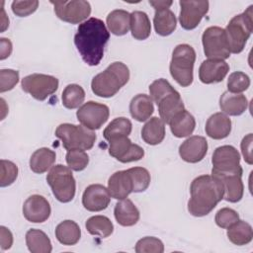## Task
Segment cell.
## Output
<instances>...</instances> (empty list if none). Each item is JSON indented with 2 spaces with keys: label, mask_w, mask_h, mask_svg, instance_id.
<instances>
[{
  "label": "cell",
  "mask_w": 253,
  "mask_h": 253,
  "mask_svg": "<svg viewBox=\"0 0 253 253\" xmlns=\"http://www.w3.org/2000/svg\"><path fill=\"white\" fill-rule=\"evenodd\" d=\"M141 137L147 144L157 145L165 137V123L158 117H152L141 129Z\"/></svg>",
  "instance_id": "cell-27"
},
{
  "label": "cell",
  "mask_w": 253,
  "mask_h": 253,
  "mask_svg": "<svg viewBox=\"0 0 253 253\" xmlns=\"http://www.w3.org/2000/svg\"><path fill=\"white\" fill-rule=\"evenodd\" d=\"M248 107L247 98L243 94H235L225 91L219 98V108L223 114L240 116Z\"/></svg>",
  "instance_id": "cell-23"
},
{
  "label": "cell",
  "mask_w": 253,
  "mask_h": 253,
  "mask_svg": "<svg viewBox=\"0 0 253 253\" xmlns=\"http://www.w3.org/2000/svg\"><path fill=\"white\" fill-rule=\"evenodd\" d=\"M54 7L55 15L63 22L81 24L91 14V5L84 0L50 1Z\"/></svg>",
  "instance_id": "cell-10"
},
{
  "label": "cell",
  "mask_w": 253,
  "mask_h": 253,
  "mask_svg": "<svg viewBox=\"0 0 253 253\" xmlns=\"http://www.w3.org/2000/svg\"><path fill=\"white\" fill-rule=\"evenodd\" d=\"M46 182L50 186L53 196L61 203H68L73 200L76 191V182L69 167L62 164L50 168Z\"/></svg>",
  "instance_id": "cell-7"
},
{
  "label": "cell",
  "mask_w": 253,
  "mask_h": 253,
  "mask_svg": "<svg viewBox=\"0 0 253 253\" xmlns=\"http://www.w3.org/2000/svg\"><path fill=\"white\" fill-rule=\"evenodd\" d=\"M179 3L181 6L179 22L181 27L188 31L197 28L209 11V1L181 0Z\"/></svg>",
  "instance_id": "cell-14"
},
{
  "label": "cell",
  "mask_w": 253,
  "mask_h": 253,
  "mask_svg": "<svg viewBox=\"0 0 253 253\" xmlns=\"http://www.w3.org/2000/svg\"><path fill=\"white\" fill-rule=\"evenodd\" d=\"M0 169H1V175H0L1 187L10 186L16 181L18 177V167L14 162L10 160L1 159Z\"/></svg>",
  "instance_id": "cell-43"
},
{
  "label": "cell",
  "mask_w": 253,
  "mask_h": 253,
  "mask_svg": "<svg viewBox=\"0 0 253 253\" xmlns=\"http://www.w3.org/2000/svg\"><path fill=\"white\" fill-rule=\"evenodd\" d=\"M109 154L122 163H128L140 160L144 156V150L125 136L109 141Z\"/></svg>",
  "instance_id": "cell-13"
},
{
  "label": "cell",
  "mask_w": 253,
  "mask_h": 253,
  "mask_svg": "<svg viewBox=\"0 0 253 253\" xmlns=\"http://www.w3.org/2000/svg\"><path fill=\"white\" fill-rule=\"evenodd\" d=\"M253 6H249L243 13L234 16L227 24L225 36L231 53H240L250 38L253 30Z\"/></svg>",
  "instance_id": "cell-4"
},
{
  "label": "cell",
  "mask_w": 253,
  "mask_h": 253,
  "mask_svg": "<svg viewBox=\"0 0 253 253\" xmlns=\"http://www.w3.org/2000/svg\"><path fill=\"white\" fill-rule=\"evenodd\" d=\"M56 154L53 150L47 147H42L37 149L30 158V168L37 174L46 172L52 167L55 162Z\"/></svg>",
  "instance_id": "cell-28"
},
{
  "label": "cell",
  "mask_w": 253,
  "mask_h": 253,
  "mask_svg": "<svg viewBox=\"0 0 253 253\" xmlns=\"http://www.w3.org/2000/svg\"><path fill=\"white\" fill-rule=\"evenodd\" d=\"M177 92L173 86L163 78L157 79L153 81L150 86H149V93H150V98L152 99L153 102L156 103V105L167 95L172 94Z\"/></svg>",
  "instance_id": "cell-39"
},
{
  "label": "cell",
  "mask_w": 253,
  "mask_h": 253,
  "mask_svg": "<svg viewBox=\"0 0 253 253\" xmlns=\"http://www.w3.org/2000/svg\"><path fill=\"white\" fill-rule=\"evenodd\" d=\"M110 196L116 200L126 199L132 192V182L127 170L115 172L108 181Z\"/></svg>",
  "instance_id": "cell-20"
},
{
  "label": "cell",
  "mask_w": 253,
  "mask_h": 253,
  "mask_svg": "<svg viewBox=\"0 0 253 253\" xmlns=\"http://www.w3.org/2000/svg\"><path fill=\"white\" fill-rule=\"evenodd\" d=\"M195 61L196 51L190 44L182 43L174 48L169 69L171 76L180 86L188 87L193 83Z\"/></svg>",
  "instance_id": "cell-5"
},
{
  "label": "cell",
  "mask_w": 253,
  "mask_h": 253,
  "mask_svg": "<svg viewBox=\"0 0 253 253\" xmlns=\"http://www.w3.org/2000/svg\"><path fill=\"white\" fill-rule=\"evenodd\" d=\"M154 112L153 101L146 94L135 95L129 103L130 116L137 122L147 121Z\"/></svg>",
  "instance_id": "cell-25"
},
{
  "label": "cell",
  "mask_w": 253,
  "mask_h": 253,
  "mask_svg": "<svg viewBox=\"0 0 253 253\" xmlns=\"http://www.w3.org/2000/svg\"><path fill=\"white\" fill-rule=\"evenodd\" d=\"M39 7L38 0L32 1H13L11 8L13 13L18 17H27L33 14Z\"/></svg>",
  "instance_id": "cell-46"
},
{
  "label": "cell",
  "mask_w": 253,
  "mask_h": 253,
  "mask_svg": "<svg viewBox=\"0 0 253 253\" xmlns=\"http://www.w3.org/2000/svg\"><path fill=\"white\" fill-rule=\"evenodd\" d=\"M149 4L155 9V11L169 9L170 6L173 4L172 1H149Z\"/></svg>",
  "instance_id": "cell-50"
},
{
  "label": "cell",
  "mask_w": 253,
  "mask_h": 253,
  "mask_svg": "<svg viewBox=\"0 0 253 253\" xmlns=\"http://www.w3.org/2000/svg\"><path fill=\"white\" fill-rule=\"evenodd\" d=\"M2 8V16H1V32H4L8 27H9V19L6 17V14H5V11Z\"/></svg>",
  "instance_id": "cell-51"
},
{
  "label": "cell",
  "mask_w": 253,
  "mask_h": 253,
  "mask_svg": "<svg viewBox=\"0 0 253 253\" xmlns=\"http://www.w3.org/2000/svg\"><path fill=\"white\" fill-rule=\"evenodd\" d=\"M128 79L129 70L127 66L121 61H115L103 72L93 77L91 89L99 97L111 98L128 82Z\"/></svg>",
  "instance_id": "cell-3"
},
{
  "label": "cell",
  "mask_w": 253,
  "mask_h": 253,
  "mask_svg": "<svg viewBox=\"0 0 253 253\" xmlns=\"http://www.w3.org/2000/svg\"><path fill=\"white\" fill-rule=\"evenodd\" d=\"M226 234L231 243L242 246L252 241L253 229L248 222L238 219L235 223L227 228Z\"/></svg>",
  "instance_id": "cell-33"
},
{
  "label": "cell",
  "mask_w": 253,
  "mask_h": 253,
  "mask_svg": "<svg viewBox=\"0 0 253 253\" xmlns=\"http://www.w3.org/2000/svg\"><path fill=\"white\" fill-rule=\"evenodd\" d=\"M239 219V214L236 211L230 208L220 209L214 217L215 223L221 228H228Z\"/></svg>",
  "instance_id": "cell-44"
},
{
  "label": "cell",
  "mask_w": 253,
  "mask_h": 253,
  "mask_svg": "<svg viewBox=\"0 0 253 253\" xmlns=\"http://www.w3.org/2000/svg\"><path fill=\"white\" fill-rule=\"evenodd\" d=\"M111 202L108 189L101 184L89 185L82 195V205L89 211L106 210Z\"/></svg>",
  "instance_id": "cell-16"
},
{
  "label": "cell",
  "mask_w": 253,
  "mask_h": 253,
  "mask_svg": "<svg viewBox=\"0 0 253 253\" xmlns=\"http://www.w3.org/2000/svg\"><path fill=\"white\" fill-rule=\"evenodd\" d=\"M130 31L131 36L138 41L146 40L150 36L151 25L146 13L134 11L130 14Z\"/></svg>",
  "instance_id": "cell-34"
},
{
  "label": "cell",
  "mask_w": 253,
  "mask_h": 253,
  "mask_svg": "<svg viewBox=\"0 0 253 253\" xmlns=\"http://www.w3.org/2000/svg\"><path fill=\"white\" fill-rule=\"evenodd\" d=\"M19 82V71L13 69L0 70V92L12 90Z\"/></svg>",
  "instance_id": "cell-45"
},
{
  "label": "cell",
  "mask_w": 253,
  "mask_h": 253,
  "mask_svg": "<svg viewBox=\"0 0 253 253\" xmlns=\"http://www.w3.org/2000/svg\"><path fill=\"white\" fill-rule=\"evenodd\" d=\"M252 142H253V135L252 133H248L242 138L240 147L243 158L245 162L249 165H252L253 158H252Z\"/></svg>",
  "instance_id": "cell-47"
},
{
  "label": "cell",
  "mask_w": 253,
  "mask_h": 253,
  "mask_svg": "<svg viewBox=\"0 0 253 253\" xmlns=\"http://www.w3.org/2000/svg\"><path fill=\"white\" fill-rule=\"evenodd\" d=\"M109 40L110 33L105 23L94 17L79 24L74 36L77 50L83 61L90 66H96L101 62Z\"/></svg>",
  "instance_id": "cell-1"
},
{
  "label": "cell",
  "mask_w": 253,
  "mask_h": 253,
  "mask_svg": "<svg viewBox=\"0 0 253 253\" xmlns=\"http://www.w3.org/2000/svg\"><path fill=\"white\" fill-rule=\"evenodd\" d=\"M211 175L239 172L243 173L240 166V154L232 145H222L214 149L211 157Z\"/></svg>",
  "instance_id": "cell-11"
},
{
  "label": "cell",
  "mask_w": 253,
  "mask_h": 253,
  "mask_svg": "<svg viewBox=\"0 0 253 253\" xmlns=\"http://www.w3.org/2000/svg\"><path fill=\"white\" fill-rule=\"evenodd\" d=\"M85 99V91L78 84L67 85L61 96L62 104L67 109H76L82 105Z\"/></svg>",
  "instance_id": "cell-37"
},
{
  "label": "cell",
  "mask_w": 253,
  "mask_h": 253,
  "mask_svg": "<svg viewBox=\"0 0 253 253\" xmlns=\"http://www.w3.org/2000/svg\"><path fill=\"white\" fill-rule=\"evenodd\" d=\"M65 159L68 167L74 171L84 170L89 163L88 154L85 152V150L80 149L68 150Z\"/></svg>",
  "instance_id": "cell-41"
},
{
  "label": "cell",
  "mask_w": 253,
  "mask_h": 253,
  "mask_svg": "<svg viewBox=\"0 0 253 253\" xmlns=\"http://www.w3.org/2000/svg\"><path fill=\"white\" fill-rule=\"evenodd\" d=\"M109 116V107L94 101L83 104L76 112L77 120L81 125L92 130L99 129L108 121Z\"/></svg>",
  "instance_id": "cell-12"
},
{
  "label": "cell",
  "mask_w": 253,
  "mask_h": 253,
  "mask_svg": "<svg viewBox=\"0 0 253 253\" xmlns=\"http://www.w3.org/2000/svg\"><path fill=\"white\" fill-rule=\"evenodd\" d=\"M250 86V78L242 71L232 72L227 79V91L230 93L240 94Z\"/></svg>",
  "instance_id": "cell-40"
},
{
  "label": "cell",
  "mask_w": 253,
  "mask_h": 253,
  "mask_svg": "<svg viewBox=\"0 0 253 253\" xmlns=\"http://www.w3.org/2000/svg\"><path fill=\"white\" fill-rule=\"evenodd\" d=\"M131 122L125 117H119L114 119L104 129L103 135L106 140L111 141L119 137L128 136L131 132Z\"/></svg>",
  "instance_id": "cell-35"
},
{
  "label": "cell",
  "mask_w": 253,
  "mask_h": 253,
  "mask_svg": "<svg viewBox=\"0 0 253 253\" xmlns=\"http://www.w3.org/2000/svg\"><path fill=\"white\" fill-rule=\"evenodd\" d=\"M87 231L96 236L106 238L114 231L113 222L105 215H94L87 219L85 223Z\"/></svg>",
  "instance_id": "cell-36"
},
{
  "label": "cell",
  "mask_w": 253,
  "mask_h": 253,
  "mask_svg": "<svg viewBox=\"0 0 253 253\" xmlns=\"http://www.w3.org/2000/svg\"><path fill=\"white\" fill-rule=\"evenodd\" d=\"M204 52L209 59H226L230 56L224 29L216 26L209 27L202 36Z\"/></svg>",
  "instance_id": "cell-8"
},
{
  "label": "cell",
  "mask_w": 253,
  "mask_h": 253,
  "mask_svg": "<svg viewBox=\"0 0 253 253\" xmlns=\"http://www.w3.org/2000/svg\"><path fill=\"white\" fill-rule=\"evenodd\" d=\"M0 243L1 249L7 250L10 249L13 244V234L12 232L5 226H0Z\"/></svg>",
  "instance_id": "cell-48"
},
{
  "label": "cell",
  "mask_w": 253,
  "mask_h": 253,
  "mask_svg": "<svg viewBox=\"0 0 253 253\" xmlns=\"http://www.w3.org/2000/svg\"><path fill=\"white\" fill-rule=\"evenodd\" d=\"M208 152V141L204 136L193 135L179 146L180 157L189 163H198Z\"/></svg>",
  "instance_id": "cell-17"
},
{
  "label": "cell",
  "mask_w": 253,
  "mask_h": 253,
  "mask_svg": "<svg viewBox=\"0 0 253 253\" xmlns=\"http://www.w3.org/2000/svg\"><path fill=\"white\" fill-rule=\"evenodd\" d=\"M190 193L188 211L192 215L200 217L209 214L223 199L224 189L218 178L201 175L191 183Z\"/></svg>",
  "instance_id": "cell-2"
},
{
  "label": "cell",
  "mask_w": 253,
  "mask_h": 253,
  "mask_svg": "<svg viewBox=\"0 0 253 253\" xmlns=\"http://www.w3.org/2000/svg\"><path fill=\"white\" fill-rule=\"evenodd\" d=\"M26 244L32 253H50L52 250L50 239L40 229L32 228L27 231Z\"/></svg>",
  "instance_id": "cell-31"
},
{
  "label": "cell",
  "mask_w": 253,
  "mask_h": 253,
  "mask_svg": "<svg viewBox=\"0 0 253 253\" xmlns=\"http://www.w3.org/2000/svg\"><path fill=\"white\" fill-rule=\"evenodd\" d=\"M0 43H1V47H0V59L3 60L5 58H7L11 52H12V42L9 39L6 38H1L0 39Z\"/></svg>",
  "instance_id": "cell-49"
},
{
  "label": "cell",
  "mask_w": 253,
  "mask_h": 253,
  "mask_svg": "<svg viewBox=\"0 0 253 253\" xmlns=\"http://www.w3.org/2000/svg\"><path fill=\"white\" fill-rule=\"evenodd\" d=\"M171 132L176 137H186L193 133L196 127V120L187 110L176 115L168 124Z\"/></svg>",
  "instance_id": "cell-26"
},
{
  "label": "cell",
  "mask_w": 253,
  "mask_h": 253,
  "mask_svg": "<svg viewBox=\"0 0 253 253\" xmlns=\"http://www.w3.org/2000/svg\"><path fill=\"white\" fill-rule=\"evenodd\" d=\"M55 135L61 139L63 147L68 151L72 149L89 150L96 141V133L80 125L61 124L55 129Z\"/></svg>",
  "instance_id": "cell-6"
},
{
  "label": "cell",
  "mask_w": 253,
  "mask_h": 253,
  "mask_svg": "<svg viewBox=\"0 0 253 253\" xmlns=\"http://www.w3.org/2000/svg\"><path fill=\"white\" fill-rule=\"evenodd\" d=\"M229 71V65L222 59L204 60L199 68V78L205 84L221 82Z\"/></svg>",
  "instance_id": "cell-18"
},
{
  "label": "cell",
  "mask_w": 253,
  "mask_h": 253,
  "mask_svg": "<svg viewBox=\"0 0 253 253\" xmlns=\"http://www.w3.org/2000/svg\"><path fill=\"white\" fill-rule=\"evenodd\" d=\"M208 136L213 139H223L227 137L231 131V120L221 112L211 115L205 127Z\"/></svg>",
  "instance_id": "cell-21"
},
{
  "label": "cell",
  "mask_w": 253,
  "mask_h": 253,
  "mask_svg": "<svg viewBox=\"0 0 253 253\" xmlns=\"http://www.w3.org/2000/svg\"><path fill=\"white\" fill-rule=\"evenodd\" d=\"M132 182V192H144L150 184V174L147 169L143 167H132L127 169Z\"/></svg>",
  "instance_id": "cell-38"
},
{
  "label": "cell",
  "mask_w": 253,
  "mask_h": 253,
  "mask_svg": "<svg viewBox=\"0 0 253 253\" xmlns=\"http://www.w3.org/2000/svg\"><path fill=\"white\" fill-rule=\"evenodd\" d=\"M58 79L41 73L30 74L22 79V89L39 101H44L58 89Z\"/></svg>",
  "instance_id": "cell-9"
},
{
  "label": "cell",
  "mask_w": 253,
  "mask_h": 253,
  "mask_svg": "<svg viewBox=\"0 0 253 253\" xmlns=\"http://www.w3.org/2000/svg\"><path fill=\"white\" fill-rule=\"evenodd\" d=\"M242 174L239 172H231V173H222L212 175L218 178L224 189L223 199L230 203H237L239 202L244 193V185L242 182Z\"/></svg>",
  "instance_id": "cell-19"
},
{
  "label": "cell",
  "mask_w": 253,
  "mask_h": 253,
  "mask_svg": "<svg viewBox=\"0 0 253 253\" xmlns=\"http://www.w3.org/2000/svg\"><path fill=\"white\" fill-rule=\"evenodd\" d=\"M157 106L160 119L166 124H169L176 115L185 110L183 100L178 91L164 97Z\"/></svg>",
  "instance_id": "cell-24"
},
{
  "label": "cell",
  "mask_w": 253,
  "mask_h": 253,
  "mask_svg": "<svg viewBox=\"0 0 253 253\" xmlns=\"http://www.w3.org/2000/svg\"><path fill=\"white\" fill-rule=\"evenodd\" d=\"M109 31L116 36L126 35L130 28V14L123 9H117L109 13L106 19Z\"/></svg>",
  "instance_id": "cell-30"
},
{
  "label": "cell",
  "mask_w": 253,
  "mask_h": 253,
  "mask_svg": "<svg viewBox=\"0 0 253 253\" xmlns=\"http://www.w3.org/2000/svg\"><path fill=\"white\" fill-rule=\"evenodd\" d=\"M163 242L153 236H146L139 239L135 244L136 253H163Z\"/></svg>",
  "instance_id": "cell-42"
},
{
  "label": "cell",
  "mask_w": 253,
  "mask_h": 253,
  "mask_svg": "<svg viewBox=\"0 0 253 253\" xmlns=\"http://www.w3.org/2000/svg\"><path fill=\"white\" fill-rule=\"evenodd\" d=\"M114 215L117 222L122 226H132L139 220V211L131 200H120L115 206Z\"/></svg>",
  "instance_id": "cell-22"
},
{
  "label": "cell",
  "mask_w": 253,
  "mask_h": 253,
  "mask_svg": "<svg viewBox=\"0 0 253 253\" xmlns=\"http://www.w3.org/2000/svg\"><path fill=\"white\" fill-rule=\"evenodd\" d=\"M51 209L47 200L41 195L30 196L23 205L25 218L34 223H42L48 219Z\"/></svg>",
  "instance_id": "cell-15"
},
{
  "label": "cell",
  "mask_w": 253,
  "mask_h": 253,
  "mask_svg": "<svg viewBox=\"0 0 253 253\" xmlns=\"http://www.w3.org/2000/svg\"><path fill=\"white\" fill-rule=\"evenodd\" d=\"M153 25L157 35L166 37L171 35L177 26V20L174 13L170 9L155 11Z\"/></svg>",
  "instance_id": "cell-32"
},
{
  "label": "cell",
  "mask_w": 253,
  "mask_h": 253,
  "mask_svg": "<svg viewBox=\"0 0 253 253\" xmlns=\"http://www.w3.org/2000/svg\"><path fill=\"white\" fill-rule=\"evenodd\" d=\"M81 236L79 225L73 220H63L55 228V237L59 243L71 246L75 245Z\"/></svg>",
  "instance_id": "cell-29"
}]
</instances>
